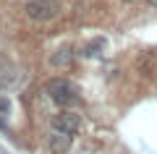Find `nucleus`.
Masks as SVG:
<instances>
[{"label":"nucleus","instance_id":"nucleus-1","mask_svg":"<svg viewBox=\"0 0 157 154\" xmlns=\"http://www.w3.org/2000/svg\"><path fill=\"white\" fill-rule=\"evenodd\" d=\"M45 92H47V97H50L55 105H60V107L78 105V86L71 84L68 78H52L45 86Z\"/></svg>","mask_w":157,"mask_h":154},{"label":"nucleus","instance_id":"nucleus-7","mask_svg":"<svg viewBox=\"0 0 157 154\" xmlns=\"http://www.w3.org/2000/svg\"><path fill=\"white\" fill-rule=\"evenodd\" d=\"M102 47H105V42H102V39H97L94 44H89V47L84 50V55H86V58H94V55H100V50H102Z\"/></svg>","mask_w":157,"mask_h":154},{"label":"nucleus","instance_id":"nucleus-2","mask_svg":"<svg viewBox=\"0 0 157 154\" xmlns=\"http://www.w3.org/2000/svg\"><path fill=\"white\" fill-rule=\"evenodd\" d=\"M24 11L32 21H52L60 13V3L58 0H29Z\"/></svg>","mask_w":157,"mask_h":154},{"label":"nucleus","instance_id":"nucleus-5","mask_svg":"<svg viewBox=\"0 0 157 154\" xmlns=\"http://www.w3.org/2000/svg\"><path fill=\"white\" fill-rule=\"evenodd\" d=\"M50 63L55 68H68L73 63V47H60V50H55L52 52V58H50Z\"/></svg>","mask_w":157,"mask_h":154},{"label":"nucleus","instance_id":"nucleus-9","mask_svg":"<svg viewBox=\"0 0 157 154\" xmlns=\"http://www.w3.org/2000/svg\"><path fill=\"white\" fill-rule=\"evenodd\" d=\"M149 6H155V8H157V0H149Z\"/></svg>","mask_w":157,"mask_h":154},{"label":"nucleus","instance_id":"nucleus-6","mask_svg":"<svg viewBox=\"0 0 157 154\" xmlns=\"http://www.w3.org/2000/svg\"><path fill=\"white\" fill-rule=\"evenodd\" d=\"M16 84V71L13 68H0V89H8V86H13Z\"/></svg>","mask_w":157,"mask_h":154},{"label":"nucleus","instance_id":"nucleus-3","mask_svg":"<svg viewBox=\"0 0 157 154\" xmlns=\"http://www.w3.org/2000/svg\"><path fill=\"white\" fill-rule=\"evenodd\" d=\"M52 128H58V131H63V133H71V136H76L78 128H81V118H78L76 112L66 110V112H60V115H55Z\"/></svg>","mask_w":157,"mask_h":154},{"label":"nucleus","instance_id":"nucleus-8","mask_svg":"<svg viewBox=\"0 0 157 154\" xmlns=\"http://www.w3.org/2000/svg\"><path fill=\"white\" fill-rule=\"evenodd\" d=\"M8 112H11V99L0 94V118H6Z\"/></svg>","mask_w":157,"mask_h":154},{"label":"nucleus","instance_id":"nucleus-4","mask_svg":"<svg viewBox=\"0 0 157 154\" xmlns=\"http://www.w3.org/2000/svg\"><path fill=\"white\" fill-rule=\"evenodd\" d=\"M50 149L55 154H66L68 149H71V144H73V136L71 133H63V131H58V128H52V133H50Z\"/></svg>","mask_w":157,"mask_h":154}]
</instances>
